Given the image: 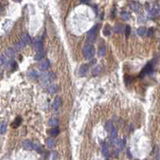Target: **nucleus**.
<instances>
[{"instance_id":"obj_19","label":"nucleus","mask_w":160,"mask_h":160,"mask_svg":"<svg viewBox=\"0 0 160 160\" xmlns=\"http://www.w3.org/2000/svg\"><path fill=\"white\" fill-rule=\"evenodd\" d=\"M146 32H147V30L144 27H140L137 30V33H138V35H139V36H144Z\"/></svg>"},{"instance_id":"obj_26","label":"nucleus","mask_w":160,"mask_h":160,"mask_svg":"<svg viewBox=\"0 0 160 160\" xmlns=\"http://www.w3.org/2000/svg\"><path fill=\"white\" fill-rule=\"evenodd\" d=\"M125 145H126V141L124 139H121V140H119V143H118V146H119V151H122L123 149L125 147Z\"/></svg>"},{"instance_id":"obj_10","label":"nucleus","mask_w":160,"mask_h":160,"mask_svg":"<svg viewBox=\"0 0 160 160\" xmlns=\"http://www.w3.org/2000/svg\"><path fill=\"white\" fill-rule=\"evenodd\" d=\"M42 47H43V45H42V40L40 39H36V41L35 42V48L37 50V52L39 51V50H42Z\"/></svg>"},{"instance_id":"obj_2","label":"nucleus","mask_w":160,"mask_h":160,"mask_svg":"<svg viewBox=\"0 0 160 160\" xmlns=\"http://www.w3.org/2000/svg\"><path fill=\"white\" fill-rule=\"evenodd\" d=\"M99 24L95 25L94 27H93L87 34V42H89V44H91V42H93L96 38V35H97V32H98V30H99Z\"/></svg>"},{"instance_id":"obj_28","label":"nucleus","mask_w":160,"mask_h":160,"mask_svg":"<svg viewBox=\"0 0 160 160\" xmlns=\"http://www.w3.org/2000/svg\"><path fill=\"white\" fill-rule=\"evenodd\" d=\"M121 17L123 20H128V19H130V18H131V15H130V13L123 11V12L121 13Z\"/></svg>"},{"instance_id":"obj_27","label":"nucleus","mask_w":160,"mask_h":160,"mask_svg":"<svg viewBox=\"0 0 160 160\" xmlns=\"http://www.w3.org/2000/svg\"><path fill=\"white\" fill-rule=\"evenodd\" d=\"M100 72V67L99 66H96L93 70H92V75L94 76H97Z\"/></svg>"},{"instance_id":"obj_5","label":"nucleus","mask_w":160,"mask_h":160,"mask_svg":"<svg viewBox=\"0 0 160 160\" xmlns=\"http://www.w3.org/2000/svg\"><path fill=\"white\" fill-rule=\"evenodd\" d=\"M50 67V61L49 60H44V61H42L39 65V69L40 71H47V69H49Z\"/></svg>"},{"instance_id":"obj_32","label":"nucleus","mask_w":160,"mask_h":160,"mask_svg":"<svg viewBox=\"0 0 160 160\" xmlns=\"http://www.w3.org/2000/svg\"><path fill=\"white\" fill-rule=\"evenodd\" d=\"M34 149H35V151H37L38 152H39V153L42 152V146H40L38 143H35L34 144Z\"/></svg>"},{"instance_id":"obj_18","label":"nucleus","mask_w":160,"mask_h":160,"mask_svg":"<svg viewBox=\"0 0 160 160\" xmlns=\"http://www.w3.org/2000/svg\"><path fill=\"white\" fill-rule=\"evenodd\" d=\"M38 73L35 71V70H30V71H29V72H28V76H29V78L30 79H37L38 78Z\"/></svg>"},{"instance_id":"obj_35","label":"nucleus","mask_w":160,"mask_h":160,"mask_svg":"<svg viewBox=\"0 0 160 160\" xmlns=\"http://www.w3.org/2000/svg\"><path fill=\"white\" fill-rule=\"evenodd\" d=\"M132 79H133V78L131 75H126L125 76V82L127 84H130L132 82Z\"/></svg>"},{"instance_id":"obj_20","label":"nucleus","mask_w":160,"mask_h":160,"mask_svg":"<svg viewBox=\"0 0 160 160\" xmlns=\"http://www.w3.org/2000/svg\"><path fill=\"white\" fill-rule=\"evenodd\" d=\"M15 50H14L12 48H8V49L6 50V55L8 56V57L10 58V59H13V58L15 57Z\"/></svg>"},{"instance_id":"obj_11","label":"nucleus","mask_w":160,"mask_h":160,"mask_svg":"<svg viewBox=\"0 0 160 160\" xmlns=\"http://www.w3.org/2000/svg\"><path fill=\"white\" fill-rule=\"evenodd\" d=\"M61 104H62V99H61V98H60V97H57V98H55L54 103H53V104H52V107L54 108L55 110H56V109H58L59 106H61Z\"/></svg>"},{"instance_id":"obj_14","label":"nucleus","mask_w":160,"mask_h":160,"mask_svg":"<svg viewBox=\"0 0 160 160\" xmlns=\"http://www.w3.org/2000/svg\"><path fill=\"white\" fill-rule=\"evenodd\" d=\"M22 121H23L22 118H21L20 116H18V117H17V118L14 120V122H13V123L11 124V126H12L14 128H17V127H18V126L21 125V123H22Z\"/></svg>"},{"instance_id":"obj_9","label":"nucleus","mask_w":160,"mask_h":160,"mask_svg":"<svg viewBox=\"0 0 160 160\" xmlns=\"http://www.w3.org/2000/svg\"><path fill=\"white\" fill-rule=\"evenodd\" d=\"M113 30L116 34H120V33H123V31H125V28H124L123 24L118 23L113 27Z\"/></svg>"},{"instance_id":"obj_33","label":"nucleus","mask_w":160,"mask_h":160,"mask_svg":"<svg viewBox=\"0 0 160 160\" xmlns=\"http://www.w3.org/2000/svg\"><path fill=\"white\" fill-rule=\"evenodd\" d=\"M131 34V27L129 25H126L125 27V35H126V37H129Z\"/></svg>"},{"instance_id":"obj_21","label":"nucleus","mask_w":160,"mask_h":160,"mask_svg":"<svg viewBox=\"0 0 160 160\" xmlns=\"http://www.w3.org/2000/svg\"><path fill=\"white\" fill-rule=\"evenodd\" d=\"M59 120L56 118H52V119H50L49 121H48V124L50 126H55L57 125H59Z\"/></svg>"},{"instance_id":"obj_23","label":"nucleus","mask_w":160,"mask_h":160,"mask_svg":"<svg viewBox=\"0 0 160 160\" xmlns=\"http://www.w3.org/2000/svg\"><path fill=\"white\" fill-rule=\"evenodd\" d=\"M57 91H58V86L57 85H55V84L50 85V86L49 87V88H48V92L50 93V94H54Z\"/></svg>"},{"instance_id":"obj_7","label":"nucleus","mask_w":160,"mask_h":160,"mask_svg":"<svg viewBox=\"0 0 160 160\" xmlns=\"http://www.w3.org/2000/svg\"><path fill=\"white\" fill-rule=\"evenodd\" d=\"M88 69H89V65H87V64H83V65H82L79 68V74L81 77L85 76L87 74V71H88Z\"/></svg>"},{"instance_id":"obj_24","label":"nucleus","mask_w":160,"mask_h":160,"mask_svg":"<svg viewBox=\"0 0 160 160\" xmlns=\"http://www.w3.org/2000/svg\"><path fill=\"white\" fill-rule=\"evenodd\" d=\"M47 145L49 148L54 147L55 145V141L54 138H48L47 141Z\"/></svg>"},{"instance_id":"obj_12","label":"nucleus","mask_w":160,"mask_h":160,"mask_svg":"<svg viewBox=\"0 0 160 160\" xmlns=\"http://www.w3.org/2000/svg\"><path fill=\"white\" fill-rule=\"evenodd\" d=\"M158 14H159V10H157V9L153 8V9H151V10H149V17H150L151 18H156V17L158 15Z\"/></svg>"},{"instance_id":"obj_6","label":"nucleus","mask_w":160,"mask_h":160,"mask_svg":"<svg viewBox=\"0 0 160 160\" xmlns=\"http://www.w3.org/2000/svg\"><path fill=\"white\" fill-rule=\"evenodd\" d=\"M101 149H102V153L105 157H108L110 155V151H109V147L106 143L103 142L101 144Z\"/></svg>"},{"instance_id":"obj_30","label":"nucleus","mask_w":160,"mask_h":160,"mask_svg":"<svg viewBox=\"0 0 160 160\" xmlns=\"http://www.w3.org/2000/svg\"><path fill=\"white\" fill-rule=\"evenodd\" d=\"M103 35L105 36H109L111 35V28L109 26H106L103 29Z\"/></svg>"},{"instance_id":"obj_3","label":"nucleus","mask_w":160,"mask_h":160,"mask_svg":"<svg viewBox=\"0 0 160 160\" xmlns=\"http://www.w3.org/2000/svg\"><path fill=\"white\" fill-rule=\"evenodd\" d=\"M153 70H154V64L151 62H149L143 68L142 71L140 72L139 75H138V77L143 79L144 78L146 75H147V74H150L153 72Z\"/></svg>"},{"instance_id":"obj_25","label":"nucleus","mask_w":160,"mask_h":160,"mask_svg":"<svg viewBox=\"0 0 160 160\" xmlns=\"http://www.w3.org/2000/svg\"><path fill=\"white\" fill-rule=\"evenodd\" d=\"M106 47L103 46V47H100L99 50V55L100 57H103V56L106 55Z\"/></svg>"},{"instance_id":"obj_31","label":"nucleus","mask_w":160,"mask_h":160,"mask_svg":"<svg viewBox=\"0 0 160 160\" xmlns=\"http://www.w3.org/2000/svg\"><path fill=\"white\" fill-rule=\"evenodd\" d=\"M58 158V153L55 152V151H53L50 153V157H49V159L50 160H56Z\"/></svg>"},{"instance_id":"obj_16","label":"nucleus","mask_w":160,"mask_h":160,"mask_svg":"<svg viewBox=\"0 0 160 160\" xmlns=\"http://www.w3.org/2000/svg\"><path fill=\"white\" fill-rule=\"evenodd\" d=\"M113 128H114V126H113V123H112L111 121H108L107 123H106V125H105V129H106V131H107L108 133L111 134V132L112 130H113Z\"/></svg>"},{"instance_id":"obj_13","label":"nucleus","mask_w":160,"mask_h":160,"mask_svg":"<svg viewBox=\"0 0 160 160\" xmlns=\"http://www.w3.org/2000/svg\"><path fill=\"white\" fill-rule=\"evenodd\" d=\"M21 42H23V44L24 46L29 44L30 42V36H29L27 34H24V35H23V36H22V39H21Z\"/></svg>"},{"instance_id":"obj_15","label":"nucleus","mask_w":160,"mask_h":160,"mask_svg":"<svg viewBox=\"0 0 160 160\" xmlns=\"http://www.w3.org/2000/svg\"><path fill=\"white\" fill-rule=\"evenodd\" d=\"M117 135H118V131H117L116 127L114 126L112 131H111V134H110V138H111V141L115 140L116 138H117Z\"/></svg>"},{"instance_id":"obj_29","label":"nucleus","mask_w":160,"mask_h":160,"mask_svg":"<svg viewBox=\"0 0 160 160\" xmlns=\"http://www.w3.org/2000/svg\"><path fill=\"white\" fill-rule=\"evenodd\" d=\"M131 9L134 10V11H138V8H139V6H138V3H136V2H132L131 3Z\"/></svg>"},{"instance_id":"obj_34","label":"nucleus","mask_w":160,"mask_h":160,"mask_svg":"<svg viewBox=\"0 0 160 160\" xmlns=\"http://www.w3.org/2000/svg\"><path fill=\"white\" fill-rule=\"evenodd\" d=\"M6 130H7V124H6V123H1V130H0V131H1V134L3 135L6 132Z\"/></svg>"},{"instance_id":"obj_4","label":"nucleus","mask_w":160,"mask_h":160,"mask_svg":"<svg viewBox=\"0 0 160 160\" xmlns=\"http://www.w3.org/2000/svg\"><path fill=\"white\" fill-rule=\"evenodd\" d=\"M55 74L54 73H44V74H42L41 76H40V79L42 80V81H45V82H51L53 79H55Z\"/></svg>"},{"instance_id":"obj_17","label":"nucleus","mask_w":160,"mask_h":160,"mask_svg":"<svg viewBox=\"0 0 160 160\" xmlns=\"http://www.w3.org/2000/svg\"><path fill=\"white\" fill-rule=\"evenodd\" d=\"M44 55H45L44 50H39V51H38V52L36 53V55H35V60H40V59H42V58L44 57Z\"/></svg>"},{"instance_id":"obj_22","label":"nucleus","mask_w":160,"mask_h":160,"mask_svg":"<svg viewBox=\"0 0 160 160\" xmlns=\"http://www.w3.org/2000/svg\"><path fill=\"white\" fill-rule=\"evenodd\" d=\"M60 133V130H59V127H54V128H52V129H50V134L51 136H57Z\"/></svg>"},{"instance_id":"obj_1","label":"nucleus","mask_w":160,"mask_h":160,"mask_svg":"<svg viewBox=\"0 0 160 160\" xmlns=\"http://www.w3.org/2000/svg\"><path fill=\"white\" fill-rule=\"evenodd\" d=\"M82 52H83V55H84L85 58L90 60V59H93V57L94 56L95 50H94V47L91 44H87L83 47Z\"/></svg>"},{"instance_id":"obj_8","label":"nucleus","mask_w":160,"mask_h":160,"mask_svg":"<svg viewBox=\"0 0 160 160\" xmlns=\"http://www.w3.org/2000/svg\"><path fill=\"white\" fill-rule=\"evenodd\" d=\"M34 144H35V143H33L31 141H30V140H28V139L24 140V141L23 142V146L25 149H27V150H29V151L33 150V149H34Z\"/></svg>"},{"instance_id":"obj_36","label":"nucleus","mask_w":160,"mask_h":160,"mask_svg":"<svg viewBox=\"0 0 160 160\" xmlns=\"http://www.w3.org/2000/svg\"><path fill=\"white\" fill-rule=\"evenodd\" d=\"M7 63V58L4 55H1V65H4V64Z\"/></svg>"}]
</instances>
